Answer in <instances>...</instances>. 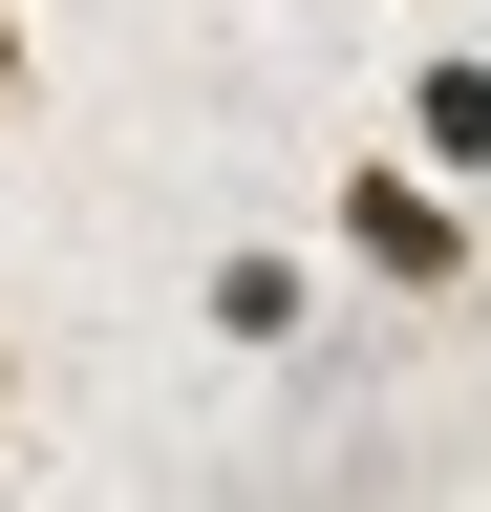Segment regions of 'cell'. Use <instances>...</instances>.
<instances>
[{
    "mask_svg": "<svg viewBox=\"0 0 491 512\" xmlns=\"http://www.w3.org/2000/svg\"><path fill=\"white\" fill-rule=\"evenodd\" d=\"M193 320H214L235 363H299V320H321V256H299V235H214V278H193Z\"/></svg>",
    "mask_w": 491,
    "mask_h": 512,
    "instance_id": "cell-2",
    "label": "cell"
},
{
    "mask_svg": "<svg viewBox=\"0 0 491 512\" xmlns=\"http://www.w3.org/2000/svg\"><path fill=\"white\" fill-rule=\"evenodd\" d=\"M406 150L491 192V43H427V64H406Z\"/></svg>",
    "mask_w": 491,
    "mask_h": 512,
    "instance_id": "cell-3",
    "label": "cell"
},
{
    "mask_svg": "<svg viewBox=\"0 0 491 512\" xmlns=\"http://www.w3.org/2000/svg\"><path fill=\"white\" fill-rule=\"evenodd\" d=\"M0 427H22V342H0Z\"/></svg>",
    "mask_w": 491,
    "mask_h": 512,
    "instance_id": "cell-5",
    "label": "cell"
},
{
    "mask_svg": "<svg viewBox=\"0 0 491 512\" xmlns=\"http://www.w3.org/2000/svg\"><path fill=\"white\" fill-rule=\"evenodd\" d=\"M22 86H43V22H22V0H0V107H22Z\"/></svg>",
    "mask_w": 491,
    "mask_h": 512,
    "instance_id": "cell-4",
    "label": "cell"
},
{
    "mask_svg": "<svg viewBox=\"0 0 491 512\" xmlns=\"http://www.w3.org/2000/svg\"><path fill=\"white\" fill-rule=\"evenodd\" d=\"M321 235H342V278H363V299H406V320H449V299H470V256H491V235H470V171H427L406 128L321 171Z\"/></svg>",
    "mask_w": 491,
    "mask_h": 512,
    "instance_id": "cell-1",
    "label": "cell"
}]
</instances>
